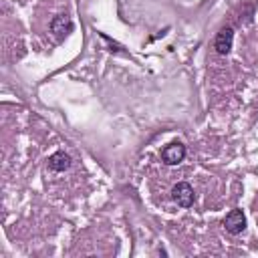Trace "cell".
Returning <instances> with one entry per match:
<instances>
[{
    "instance_id": "cell-2",
    "label": "cell",
    "mask_w": 258,
    "mask_h": 258,
    "mask_svg": "<svg viewBox=\"0 0 258 258\" xmlns=\"http://www.w3.org/2000/svg\"><path fill=\"white\" fill-rule=\"evenodd\" d=\"M172 198L182 206V208H190V206L194 204V190H192V186H190V184L180 182V184H176V186H174V190H172Z\"/></svg>"
},
{
    "instance_id": "cell-4",
    "label": "cell",
    "mask_w": 258,
    "mask_h": 258,
    "mask_svg": "<svg viewBox=\"0 0 258 258\" xmlns=\"http://www.w3.org/2000/svg\"><path fill=\"white\" fill-rule=\"evenodd\" d=\"M232 40H234V30L230 26L222 28L216 36V50L220 55H228L230 53V48H232Z\"/></svg>"
},
{
    "instance_id": "cell-3",
    "label": "cell",
    "mask_w": 258,
    "mask_h": 258,
    "mask_svg": "<svg viewBox=\"0 0 258 258\" xmlns=\"http://www.w3.org/2000/svg\"><path fill=\"white\" fill-rule=\"evenodd\" d=\"M224 226H226V230H228L230 234H240V232L246 228V218H244L242 210H232V212L226 216Z\"/></svg>"
},
{
    "instance_id": "cell-1",
    "label": "cell",
    "mask_w": 258,
    "mask_h": 258,
    "mask_svg": "<svg viewBox=\"0 0 258 258\" xmlns=\"http://www.w3.org/2000/svg\"><path fill=\"white\" fill-rule=\"evenodd\" d=\"M184 158H186V147L180 141H174V143L166 145L164 151H162V160L168 166H178L180 162H184Z\"/></svg>"
},
{
    "instance_id": "cell-5",
    "label": "cell",
    "mask_w": 258,
    "mask_h": 258,
    "mask_svg": "<svg viewBox=\"0 0 258 258\" xmlns=\"http://www.w3.org/2000/svg\"><path fill=\"white\" fill-rule=\"evenodd\" d=\"M50 30L55 32V36H57L59 40H63V38L73 30V22H71L69 16L61 14V16H57L53 22H50Z\"/></svg>"
},
{
    "instance_id": "cell-6",
    "label": "cell",
    "mask_w": 258,
    "mask_h": 258,
    "mask_svg": "<svg viewBox=\"0 0 258 258\" xmlns=\"http://www.w3.org/2000/svg\"><path fill=\"white\" fill-rule=\"evenodd\" d=\"M69 166H71V158L65 151H57L48 158V168L55 172H65V170H69Z\"/></svg>"
}]
</instances>
